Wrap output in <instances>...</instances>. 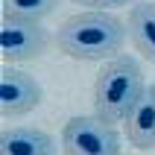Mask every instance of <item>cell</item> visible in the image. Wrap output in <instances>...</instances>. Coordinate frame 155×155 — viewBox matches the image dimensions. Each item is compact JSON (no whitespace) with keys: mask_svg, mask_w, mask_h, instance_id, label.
<instances>
[{"mask_svg":"<svg viewBox=\"0 0 155 155\" xmlns=\"http://www.w3.org/2000/svg\"><path fill=\"white\" fill-rule=\"evenodd\" d=\"M129 26L111 12H79L64 18L56 29V47L76 61H111L120 56Z\"/></svg>","mask_w":155,"mask_h":155,"instance_id":"6da1fadb","label":"cell"},{"mask_svg":"<svg viewBox=\"0 0 155 155\" xmlns=\"http://www.w3.org/2000/svg\"><path fill=\"white\" fill-rule=\"evenodd\" d=\"M147 91L143 68L138 64L135 56H114L105 61L94 85V111L108 123H123L129 111L138 105V100Z\"/></svg>","mask_w":155,"mask_h":155,"instance_id":"7a4b0ae2","label":"cell"},{"mask_svg":"<svg viewBox=\"0 0 155 155\" xmlns=\"http://www.w3.org/2000/svg\"><path fill=\"white\" fill-rule=\"evenodd\" d=\"M61 152L64 155H120V132L100 114H76L61 126Z\"/></svg>","mask_w":155,"mask_h":155,"instance_id":"3957f363","label":"cell"},{"mask_svg":"<svg viewBox=\"0 0 155 155\" xmlns=\"http://www.w3.org/2000/svg\"><path fill=\"white\" fill-rule=\"evenodd\" d=\"M50 47V32L41 21L3 15L0 24V59L3 64H24L41 59Z\"/></svg>","mask_w":155,"mask_h":155,"instance_id":"277c9868","label":"cell"},{"mask_svg":"<svg viewBox=\"0 0 155 155\" xmlns=\"http://www.w3.org/2000/svg\"><path fill=\"white\" fill-rule=\"evenodd\" d=\"M44 100V88L32 73L21 70L18 64H3L0 70V108L3 117H24L35 111Z\"/></svg>","mask_w":155,"mask_h":155,"instance_id":"5b68a950","label":"cell"},{"mask_svg":"<svg viewBox=\"0 0 155 155\" xmlns=\"http://www.w3.org/2000/svg\"><path fill=\"white\" fill-rule=\"evenodd\" d=\"M123 132L135 149H140V152L155 149V85H147L138 105L123 120Z\"/></svg>","mask_w":155,"mask_h":155,"instance_id":"8992f818","label":"cell"},{"mask_svg":"<svg viewBox=\"0 0 155 155\" xmlns=\"http://www.w3.org/2000/svg\"><path fill=\"white\" fill-rule=\"evenodd\" d=\"M0 155H59L56 138L35 126H12L0 135Z\"/></svg>","mask_w":155,"mask_h":155,"instance_id":"52a82bcc","label":"cell"},{"mask_svg":"<svg viewBox=\"0 0 155 155\" xmlns=\"http://www.w3.org/2000/svg\"><path fill=\"white\" fill-rule=\"evenodd\" d=\"M126 26H129V38L135 44L138 56H143L147 61L155 64V3L138 0L129 9Z\"/></svg>","mask_w":155,"mask_h":155,"instance_id":"ba28073f","label":"cell"},{"mask_svg":"<svg viewBox=\"0 0 155 155\" xmlns=\"http://www.w3.org/2000/svg\"><path fill=\"white\" fill-rule=\"evenodd\" d=\"M59 6V0H3V15L12 18H29V21H44L53 15Z\"/></svg>","mask_w":155,"mask_h":155,"instance_id":"9c48e42d","label":"cell"},{"mask_svg":"<svg viewBox=\"0 0 155 155\" xmlns=\"http://www.w3.org/2000/svg\"><path fill=\"white\" fill-rule=\"evenodd\" d=\"M70 3H79V6L94 9V12H114V9L132 6V3H138V0H70Z\"/></svg>","mask_w":155,"mask_h":155,"instance_id":"30bf717a","label":"cell"}]
</instances>
